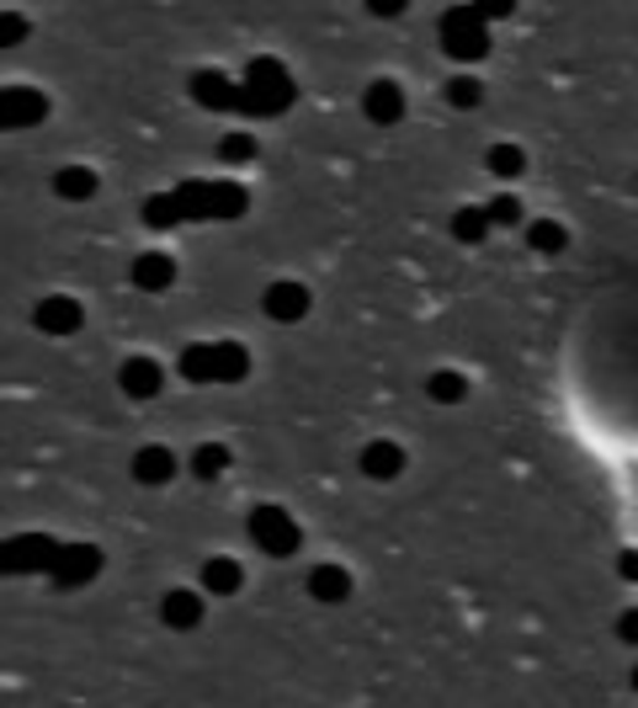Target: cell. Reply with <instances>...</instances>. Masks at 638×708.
Instances as JSON below:
<instances>
[{
    "label": "cell",
    "mask_w": 638,
    "mask_h": 708,
    "mask_svg": "<svg viewBox=\"0 0 638 708\" xmlns=\"http://www.w3.org/2000/svg\"><path fill=\"white\" fill-rule=\"evenodd\" d=\"M181 374L192 384H239L250 374V352L235 346V341H218V346H192L181 357Z\"/></svg>",
    "instance_id": "6da1fadb"
},
{
    "label": "cell",
    "mask_w": 638,
    "mask_h": 708,
    "mask_svg": "<svg viewBox=\"0 0 638 708\" xmlns=\"http://www.w3.org/2000/svg\"><path fill=\"white\" fill-rule=\"evenodd\" d=\"M441 48H447L452 59H463V64L489 54V27L478 22L474 5H458V11L441 16Z\"/></svg>",
    "instance_id": "7a4b0ae2"
},
{
    "label": "cell",
    "mask_w": 638,
    "mask_h": 708,
    "mask_svg": "<svg viewBox=\"0 0 638 708\" xmlns=\"http://www.w3.org/2000/svg\"><path fill=\"white\" fill-rule=\"evenodd\" d=\"M250 543L267 548V554H277V559H287V554H298L304 533H298V522H293L282 506H256V511H250Z\"/></svg>",
    "instance_id": "3957f363"
},
{
    "label": "cell",
    "mask_w": 638,
    "mask_h": 708,
    "mask_svg": "<svg viewBox=\"0 0 638 708\" xmlns=\"http://www.w3.org/2000/svg\"><path fill=\"white\" fill-rule=\"evenodd\" d=\"M80 320H85L80 298H64V293H48L38 309H33V326H38L43 335H75Z\"/></svg>",
    "instance_id": "277c9868"
},
{
    "label": "cell",
    "mask_w": 638,
    "mask_h": 708,
    "mask_svg": "<svg viewBox=\"0 0 638 708\" xmlns=\"http://www.w3.org/2000/svg\"><path fill=\"white\" fill-rule=\"evenodd\" d=\"M118 384L128 400H155L160 389H165V368H160L155 357H128L118 368Z\"/></svg>",
    "instance_id": "5b68a950"
},
{
    "label": "cell",
    "mask_w": 638,
    "mask_h": 708,
    "mask_svg": "<svg viewBox=\"0 0 638 708\" xmlns=\"http://www.w3.org/2000/svg\"><path fill=\"white\" fill-rule=\"evenodd\" d=\"M362 113L383 128L399 123V118H404V91H399L394 81H373L367 91H362Z\"/></svg>",
    "instance_id": "8992f818"
},
{
    "label": "cell",
    "mask_w": 638,
    "mask_h": 708,
    "mask_svg": "<svg viewBox=\"0 0 638 708\" xmlns=\"http://www.w3.org/2000/svg\"><path fill=\"white\" fill-rule=\"evenodd\" d=\"M176 469H181V463H176V453H170V448H160V442H150V448H139V453H133V480H139V485H170V480H176Z\"/></svg>",
    "instance_id": "52a82bcc"
},
{
    "label": "cell",
    "mask_w": 638,
    "mask_h": 708,
    "mask_svg": "<svg viewBox=\"0 0 638 708\" xmlns=\"http://www.w3.org/2000/svg\"><path fill=\"white\" fill-rule=\"evenodd\" d=\"M267 315L282 320V326L304 320V315H309V288H304V283H272V288H267Z\"/></svg>",
    "instance_id": "ba28073f"
},
{
    "label": "cell",
    "mask_w": 638,
    "mask_h": 708,
    "mask_svg": "<svg viewBox=\"0 0 638 708\" xmlns=\"http://www.w3.org/2000/svg\"><path fill=\"white\" fill-rule=\"evenodd\" d=\"M309 597L324 602V607L346 602V597H352V570H346V565H315V570H309Z\"/></svg>",
    "instance_id": "9c48e42d"
},
{
    "label": "cell",
    "mask_w": 638,
    "mask_h": 708,
    "mask_svg": "<svg viewBox=\"0 0 638 708\" xmlns=\"http://www.w3.org/2000/svg\"><path fill=\"white\" fill-rule=\"evenodd\" d=\"M362 474H367V480H394V474H404V448L389 442V437L367 442V448H362Z\"/></svg>",
    "instance_id": "30bf717a"
},
{
    "label": "cell",
    "mask_w": 638,
    "mask_h": 708,
    "mask_svg": "<svg viewBox=\"0 0 638 708\" xmlns=\"http://www.w3.org/2000/svg\"><path fill=\"white\" fill-rule=\"evenodd\" d=\"M239 586H245V570H239L235 554H213V559L202 565V591H208V597H235Z\"/></svg>",
    "instance_id": "8fae6325"
},
{
    "label": "cell",
    "mask_w": 638,
    "mask_h": 708,
    "mask_svg": "<svg viewBox=\"0 0 638 708\" xmlns=\"http://www.w3.org/2000/svg\"><path fill=\"white\" fill-rule=\"evenodd\" d=\"M43 113H48L43 91H33V85H11V91H5V123H11V128L43 123Z\"/></svg>",
    "instance_id": "7c38bea8"
},
{
    "label": "cell",
    "mask_w": 638,
    "mask_h": 708,
    "mask_svg": "<svg viewBox=\"0 0 638 708\" xmlns=\"http://www.w3.org/2000/svg\"><path fill=\"white\" fill-rule=\"evenodd\" d=\"M170 283H176V261H170L165 250H144V256L133 261V288L160 293V288H170Z\"/></svg>",
    "instance_id": "4fadbf2b"
},
{
    "label": "cell",
    "mask_w": 638,
    "mask_h": 708,
    "mask_svg": "<svg viewBox=\"0 0 638 708\" xmlns=\"http://www.w3.org/2000/svg\"><path fill=\"white\" fill-rule=\"evenodd\" d=\"M160 624L165 628H198L202 624V597L198 591H165V597H160Z\"/></svg>",
    "instance_id": "5bb4252c"
},
{
    "label": "cell",
    "mask_w": 638,
    "mask_h": 708,
    "mask_svg": "<svg viewBox=\"0 0 638 708\" xmlns=\"http://www.w3.org/2000/svg\"><path fill=\"white\" fill-rule=\"evenodd\" d=\"M527 246L543 250V256H558V250L569 246V229H564L558 219H532V224H527Z\"/></svg>",
    "instance_id": "9a60e30c"
},
{
    "label": "cell",
    "mask_w": 638,
    "mask_h": 708,
    "mask_svg": "<svg viewBox=\"0 0 638 708\" xmlns=\"http://www.w3.org/2000/svg\"><path fill=\"white\" fill-rule=\"evenodd\" d=\"M54 192H59V198H70V203L91 198V192H96V170H91V166H64L59 176H54Z\"/></svg>",
    "instance_id": "2e32d148"
},
{
    "label": "cell",
    "mask_w": 638,
    "mask_h": 708,
    "mask_svg": "<svg viewBox=\"0 0 638 708\" xmlns=\"http://www.w3.org/2000/svg\"><path fill=\"white\" fill-rule=\"evenodd\" d=\"M484 166L495 170L500 181H511V176H521V170H527V155H521V144H489Z\"/></svg>",
    "instance_id": "e0dca14e"
},
{
    "label": "cell",
    "mask_w": 638,
    "mask_h": 708,
    "mask_svg": "<svg viewBox=\"0 0 638 708\" xmlns=\"http://www.w3.org/2000/svg\"><path fill=\"white\" fill-rule=\"evenodd\" d=\"M426 394L437 400V405H458L463 394H469V378L452 374V368H441V374H432V384H426Z\"/></svg>",
    "instance_id": "ac0fdd59"
},
{
    "label": "cell",
    "mask_w": 638,
    "mask_h": 708,
    "mask_svg": "<svg viewBox=\"0 0 638 708\" xmlns=\"http://www.w3.org/2000/svg\"><path fill=\"white\" fill-rule=\"evenodd\" d=\"M224 469H229V448L224 442H202L198 453H192V474L198 480H218Z\"/></svg>",
    "instance_id": "d6986e66"
},
{
    "label": "cell",
    "mask_w": 638,
    "mask_h": 708,
    "mask_svg": "<svg viewBox=\"0 0 638 708\" xmlns=\"http://www.w3.org/2000/svg\"><path fill=\"white\" fill-rule=\"evenodd\" d=\"M452 235H458L463 246L484 240V235H489V213H484V209H458V213H452Z\"/></svg>",
    "instance_id": "ffe728a7"
},
{
    "label": "cell",
    "mask_w": 638,
    "mask_h": 708,
    "mask_svg": "<svg viewBox=\"0 0 638 708\" xmlns=\"http://www.w3.org/2000/svg\"><path fill=\"white\" fill-rule=\"evenodd\" d=\"M447 102L469 113V107H478V102H484V85H478L474 75H452V81H447Z\"/></svg>",
    "instance_id": "44dd1931"
},
{
    "label": "cell",
    "mask_w": 638,
    "mask_h": 708,
    "mask_svg": "<svg viewBox=\"0 0 638 708\" xmlns=\"http://www.w3.org/2000/svg\"><path fill=\"white\" fill-rule=\"evenodd\" d=\"M59 576H64V581L96 576V548H70V565H59Z\"/></svg>",
    "instance_id": "7402d4cb"
},
{
    "label": "cell",
    "mask_w": 638,
    "mask_h": 708,
    "mask_svg": "<svg viewBox=\"0 0 638 708\" xmlns=\"http://www.w3.org/2000/svg\"><path fill=\"white\" fill-rule=\"evenodd\" d=\"M218 155H224L229 166H235V161H250V155H256V139H250V133H224Z\"/></svg>",
    "instance_id": "603a6c76"
},
{
    "label": "cell",
    "mask_w": 638,
    "mask_h": 708,
    "mask_svg": "<svg viewBox=\"0 0 638 708\" xmlns=\"http://www.w3.org/2000/svg\"><path fill=\"white\" fill-rule=\"evenodd\" d=\"M484 213H489V224H517V219H521V203H517V198H495V203H489Z\"/></svg>",
    "instance_id": "cb8c5ba5"
},
{
    "label": "cell",
    "mask_w": 638,
    "mask_h": 708,
    "mask_svg": "<svg viewBox=\"0 0 638 708\" xmlns=\"http://www.w3.org/2000/svg\"><path fill=\"white\" fill-rule=\"evenodd\" d=\"M617 639H623V645H638V607H628V613L617 618Z\"/></svg>",
    "instance_id": "d4e9b609"
},
{
    "label": "cell",
    "mask_w": 638,
    "mask_h": 708,
    "mask_svg": "<svg viewBox=\"0 0 638 708\" xmlns=\"http://www.w3.org/2000/svg\"><path fill=\"white\" fill-rule=\"evenodd\" d=\"M617 565H623V576H628V581H638V554H623Z\"/></svg>",
    "instance_id": "484cf974"
}]
</instances>
